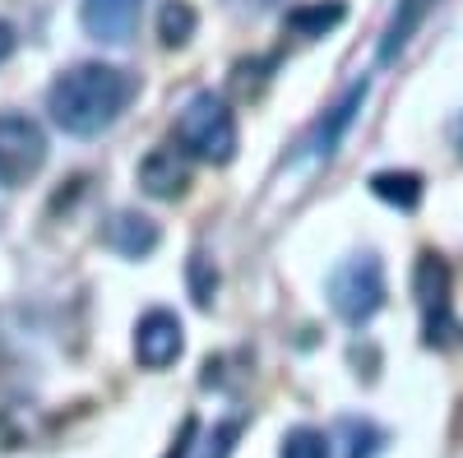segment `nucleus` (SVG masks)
I'll use <instances>...</instances> for the list:
<instances>
[{
    "mask_svg": "<svg viewBox=\"0 0 463 458\" xmlns=\"http://www.w3.org/2000/svg\"><path fill=\"white\" fill-rule=\"evenodd\" d=\"M139 79L121 65H102V61H84L61 70L52 89H47V111L52 121L74 135V139H93L102 130H111L121 121V111L135 102Z\"/></svg>",
    "mask_w": 463,
    "mask_h": 458,
    "instance_id": "obj_1",
    "label": "nucleus"
},
{
    "mask_svg": "<svg viewBox=\"0 0 463 458\" xmlns=\"http://www.w3.org/2000/svg\"><path fill=\"white\" fill-rule=\"evenodd\" d=\"M176 139L190 158L200 163H232L237 158V144H241V130H237V117H232V107L218 98V93H195L185 102V111L176 117Z\"/></svg>",
    "mask_w": 463,
    "mask_h": 458,
    "instance_id": "obj_2",
    "label": "nucleus"
},
{
    "mask_svg": "<svg viewBox=\"0 0 463 458\" xmlns=\"http://www.w3.org/2000/svg\"><path fill=\"white\" fill-rule=\"evenodd\" d=\"M329 305L343 324L362 329L384 305V264L375 255H353L329 274Z\"/></svg>",
    "mask_w": 463,
    "mask_h": 458,
    "instance_id": "obj_3",
    "label": "nucleus"
},
{
    "mask_svg": "<svg viewBox=\"0 0 463 458\" xmlns=\"http://www.w3.org/2000/svg\"><path fill=\"white\" fill-rule=\"evenodd\" d=\"M47 167V135L33 117L0 111V190H19Z\"/></svg>",
    "mask_w": 463,
    "mask_h": 458,
    "instance_id": "obj_4",
    "label": "nucleus"
},
{
    "mask_svg": "<svg viewBox=\"0 0 463 458\" xmlns=\"http://www.w3.org/2000/svg\"><path fill=\"white\" fill-rule=\"evenodd\" d=\"M412 292H417V311H421V342L445 348L454 333V296H449V264L436 250H421Z\"/></svg>",
    "mask_w": 463,
    "mask_h": 458,
    "instance_id": "obj_5",
    "label": "nucleus"
},
{
    "mask_svg": "<svg viewBox=\"0 0 463 458\" xmlns=\"http://www.w3.org/2000/svg\"><path fill=\"white\" fill-rule=\"evenodd\" d=\"M185 352V333H181V320L172 311H144L139 324H135V357L144 370H167L176 357Z\"/></svg>",
    "mask_w": 463,
    "mask_h": 458,
    "instance_id": "obj_6",
    "label": "nucleus"
},
{
    "mask_svg": "<svg viewBox=\"0 0 463 458\" xmlns=\"http://www.w3.org/2000/svg\"><path fill=\"white\" fill-rule=\"evenodd\" d=\"M80 19H84V33L98 37L107 47H121L135 37V23H139V0H84L80 5Z\"/></svg>",
    "mask_w": 463,
    "mask_h": 458,
    "instance_id": "obj_7",
    "label": "nucleus"
},
{
    "mask_svg": "<svg viewBox=\"0 0 463 458\" xmlns=\"http://www.w3.org/2000/svg\"><path fill=\"white\" fill-rule=\"evenodd\" d=\"M158 241H163L158 222L144 218V213L121 209V213H111L102 222V246L116 250V255H126V259H148L153 250H158Z\"/></svg>",
    "mask_w": 463,
    "mask_h": 458,
    "instance_id": "obj_8",
    "label": "nucleus"
},
{
    "mask_svg": "<svg viewBox=\"0 0 463 458\" xmlns=\"http://www.w3.org/2000/svg\"><path fill=\"white\" fill-rule=\"evenodd\" d=\"M139 185L153 200H181L190 190V163L181 148H153L139 163Z\"/></svg>",
    "mask_w": 463,
    "mask_h": 458,
    "instance_id": "obj_9",
    "label": "nucleus"
},
{
    "mask_svg": "<svg viewBox=\"0 0 463 458\" xmlns=\"http://www.w3.org/2000/svg\"><path fill=\"white\" fill-rule=\"evenodd\" d=\"M362 98H366V79L362 84H353V89H347L343 93V102L329 111V117L316 126V135L311 139H306V148H311V158L320 163V158H329V153L338 148V139H343V130L347 126H353V117H357V107H362Z\"/></svg>",
    "mask_w": 463,
    "mask_h": 458,
    "instance_id": "obj_10",
    "label": "nucleus"
},
{
    "mask_svg": "<svg viewBox=\"0 0 463 458\" xmlns=\"http://www.w3.org/2000/svg\"><path fill=\"white\" fill-rule=\"evenodd\" d=\"M195 33H200V10L190 5V0H163V10H158V42L167 51H176Z\"/></svg>",
    "mask_w": 463,
    "mask_h": 458,
    "instance_id": "obj_11",
    "label": "nucleus"
},
{
    "mask_svg": "<svg viewBox=\"0 0 463 458\" xmlns=\"http://www.w3.org/2000/svg\"><path fill=\"white\" fill-rule=\"evenodd\" d=\"M371 195L403 209V213H412L421 204V176L417 172H375L371 176Z\"/></svg>",
    "mask_w": 463,
    "mask_h": 458,
    "instance_id": "obj_12",
    "label": "nucleus"
},
{
    "mask_svg": "<svg viewBox=\"0 0 463 458\" xmlns=\"http://www.w3.org/2000/svg\"><path fill=\"white\" fill-rule=\"evenodd\" d=\"M427 5H431V0H403V10L394 14V23H390V28H384V42H380V61H384V65H390V61L408 47V37H412V28L421 23Z\"/></svg>",
    "mask_w": 463,
    "mask_h": 458,
    "instance_id": "obj_13",
    "label": "nucleus"
},
{
    "mask_svg": "<svg viewBox=\"0 0 463 458\" xmlns=\"http://www.w3.org/2000/svg\"><path fill=\"white\" fill-rule=\"evenodd\" d=\"M343 5L338 0H329V5H301V10H292L288 14V28L297 33V37H325L329 28H338L343 23Z\"/></svg>",
    "mask_w": 463,
    "mask_h": 458,
    "instance_id": "obj_14",
    "label": "nucleus"
},
{
    "mask_svg": "<svg viewBox=\"0 0 463 458\" xmlns=\"http://www.w3.org/2000/svg\"><path fill=\"white\" fill-rule=\"evenodd\" d=\"M279 458H329V440H325L316 426H297V431L283 435Z\"/></svg>",
    "mask_w": 463,
    "mask_h": 458,
    "instance_id": "obj_15",
    "label": "nucleus"
},
{
    "mask_svg": "<svg viewBox=\"0 0 463 458\" xmlns=\"http://www.w3.org/2000/svg\"><path fill=\"white\" fill-rule=\"evenodd\" d=\"M190 292H195V305H213V292H218V274H213V264L204 255L190 259Z\"/></svg>",
    "mask_w": 463,
    "mask_h": 458,
    "instance_id": "obj_16",
    "label": "nucleus"
},
{
    "mask_svg": "<svg viewBox=\"0 0 463 458\" xmlns=\"http://www.w3.org/2000/svg\"><path fill=\"white\" fill-rule=\"evenodd\" d=\"M343 431L353 435V449H347V458H375L380 453V431L371 426V422H343Z\"/></svg>",
    "mask_w": 463,
    "mask_h": 458,
    "instance_id": "obj_17",
    "label": "nucleus"
},
{
    "mask_svg": "<svg viewBox=\"0 0 463 458\" xmlns=\"http://www.w3.org/2000/svg\"><path fill=\"white\" fill-rule=\"evenodd\" d=\"M237 435H241V422H222V426L213 431V440H209L213 449H209L204 458H227V453H232V440H237Z\"/></svg>",
    "mask_w": 463,
    "mask_h": 458,
    "instance_id": "obj_18",
    "label": "nucleus"
},
{
    "mask_svg": "<svg viewBox=\"0 0 463 458\" xmlns=\"http://www.w3.org/2000/svg\"><path fill=\"white\" fill-rule=\"evenodd\" d=\"M195 431H200V422H195V416H185V422H181V435L172 440V449H167L163 458H190V444H195Z\"/></svg>",
    "mask_w": 463,
    "mask_h": 458,
    "instance_id": "obj_19",
    "label": "nucleus"
},
{
    "mask_svg": "<svg viewBox=\"0 0 463 458\" xmlns=\"http://www.w3.org/2000/svg\"><path fill=\"white\" fill-rule=\"evenodd\" d=\"M14 56V28L5 23V19H0V65H5Z\"/></svg>",
    "mask_w": 463,
    "mask_h": 458,
    "instance_id": "obj_20",
    "label": "nucleus"
}]
</instances>
